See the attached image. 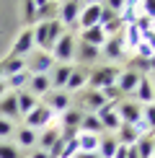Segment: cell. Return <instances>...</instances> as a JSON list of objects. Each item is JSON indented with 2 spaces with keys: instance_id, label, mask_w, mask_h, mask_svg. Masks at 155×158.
Listing matches in <instances>:
<instances>
[{
  "instance_id": "obj_1",
  "label": "cell",
  "mask_w": 155,
  "mask_h": 158,
  "mask_svg": "<svg viewBox=\"0 0 155 158\" xmlns=\"http://www.w3.org/2000/svg\"><path fill=\"white\" fill-rule=\"evenodd\" d=\"M75 44H78V39L73 31H65V34L57 39V44L52 47V60L54 62H60V65H73L75 60Z\"/></svg>"
},
{
  "instance_id": "obj_2",
  "label": "cell",
  "mask_w": 155,
  "mask_h": 158,
  "mask_svg": "<svg viewBox=\"0 0 155 158\" xmlns=\"http://www.w3.org/2000/svg\"><path fill=\"white\" fill-rule=\"evenodd\" d=\"M116 78H119V68H114V65L96 68L93 73H88V88L90 91H103L106 85H114Z\"/></svg>"
},
{
  "instance_id": "obj_3",
  "label": "cell",
  "mask_w": 155,
  "mask_h": 158,
  "mask_svg": "<svg viewBox=\"0 0 155 158\" xmlns=\"http://www.w3.org/2000/svg\"><path fill=\"white\" fill-rule=\"evenodd\" d=\"M52 68H54V60H52L49 52L34 49L29 57H26V73L29 75H49Z\"/></svg>"
},
{
  "instance_id": "obj_4",
  "label": "cell",
  "mask_w": 155,
  "mask_h": 158,
  "mask_svg": "<svg viewBox=\"0 0 155 158\" xmlns=\"http://www.w3.org/2000/svg\"><path fill=\"white\" fill-rule=\"evenodd\" d=\"M52 117H54V114H52V109L47 106V104H36V106L23 117V127H29V130H44V127L52 124Z\"/></svg>"
},
{
  "instance_id": "obj_5",
  "label": "cell",
  "mask_w": 155,
  "mask_h": 158,
  "mask_svg": "<svg viewBox=\"0 0 155 158\" xmlns=\"http://www.w3.org/2000/svg\"><path fill=\"white\" fill-rule=\"evenodd\" d=\"M80 10H83V3L80 0H62V5H60V21L62 26H67V29H73V34H75V29H78V18H80Z\"/></svg>"
},
{
  "instance_id": "obj_6",
  "label": "cell",
  "mask_w": 155,
  "mask_h": 158,
  "mask_svg": "<svg viewBox=\"0 0 155 158\" xmlns=\"http://www.w3.org/2000/svg\"><path fill=\"white\" fill-rule=\"evenodd\" d=\"M116 114H119L121 124H134V122L142 119V106L134 104V101H124V98H121V101L116 104Z\"/></svg>"
},
{
  "instance_id": "obj_7",
  "label": "cell",
  "mask_w": 155,
  "mask_h": 158,
  "mask_svg": "<svg viewBox=\"0 0 155 158\" xmlns=\"http://www.w3.org/2000/svg\"><path fill=\"white\" fill-rule=\"evenodd\" d=\"M31 52H34V29H23L21 36H18L16 44H13L10 55H13V57H23V60H26Z\"/></svg>"
},
{
  "instance_id": "obj_8",
  "label": "cell",
  "mask_w": 155,
  "mask_h": 158,
  "mask_svg": "<svg viewBox=\"0 0 155 158\" xmlns=\"http://www.w3.org/2000/svg\"><path fill=\"white\" fill-rule=\"evenodd\" d=\"M73 104V96L65 91H49L47 94V106L52 109V114H65Z\"/></svg>"
},
{
  "instance_id": "obj_9",
  "label": "cell",
  "mask_w": 155,
  "mask_h": 158,
  "mask_svg": "<svg viewBox=\"0 0 155 158\" xmlns=\"http://www.w3.org/2000/svg\"><path fill=\"white\" fill-rule=\"evenodd\" d=\"M80 119H83V111L80 109H67L62 117V137H75L78 135V127H80Z\"/></svg>"
},
{
  "instance_id": "obj_10",
  "label": "cell",
  "mask_w": 155,
  "mask_h": 158,
  "mask_svg": "<svg viewBox=\"0 0 155 158\" xmlns=\"http://www.w3.org/2000/svg\"><path fill=\"white\" fill-rule=\"evenodd\" d=\"M140 78L142 75H137L134 70H119V78H116V88L121 91V96H129V94H134V88H137V83H140Z\"/></svg>"
},
{
  "instance_id": "obj_11",
  "label": "cell",
  "mask_w": 155,
  "mask_h": 158,
  "mask_svg": "<svg viewBox=\"0 0 155 158\" xmlns=\"http://www.w3.org/2000/svg\"><path fill=\"white\" fill-rule=\"evenodd\" d=\"M78 104H80V111H85V114H96V111L106 104V98L101 96V91H90L88 88L85 94L80 96V101H78Z\"/></svg>"
},
{
  "instance_id": "obj_12",
  "label": "cell",
  "mask_w": 155,
  "mask_h": 158,
  "mask_svg": "<svg viewBox=\"0 0 155 158\" xmlns=\"http://www.w3.org/2000/svg\"><path fill=\"white\" fill-rule=\"evenodd\" d=\"M85 85H88V70L85 68H73L67 83H65V94H78V91H83Z\"/></svg>"
},
{
  "instance_id": "obj_13",
  "label": "cell",
  "mask_w": 155,
  "mask_h": 158,
  "mask_svg": "<svg viewBox=\"0 0 155 158\" xmlns=\"http://www.w3.org/2000/svg\"><path fill=\"white\" fill-rule=\"evenodd\" d=\"M101 55L106 57V60H119V57H124V39L119 34L109 36L106 42H103V47H101Z\"/></svg>"
},
{
  "instance_id": "obj_14",
  "label": "cell",
  "mask_w": 155,
  "mask_h": 158,
  "mask_svg": "<svg viewBox=\"0 0 155 158\" xmlns=\"http://www.w3.org/2000/svg\"><path fill=\"white\" fill-rule=\"evenodd\" d=\"M80 29H90V26H101V5H83L80 18H78Z\"/></svg>"
},
{
  "instance_id": "obj_15",
  "label": "cell",
  "mask_w": 155,
  "mask_h": 158,
  "mask_svg": "<svg viewBox=\"0 0 155 158\" xmlns=\"http://www.w3.org/2000/svg\"><path fill=\"white\" fill-rule=\"evenodd\" d=\"M26 91L31 96H47L52 91V83H49V75H29V83H26Z\"/></svg>"
},
{
  "instance_id": "obj_16",
  "label": "cell",
  "mask_w": 155,
  "mask_h": 158,
  "mask_svg": "<svg viewBox=\"0 0 155 158\" xmlns=\"http://www.w3.org/2000/svg\"><path fill=\"white\" fill-rule=\"evenodd\" d=\"M73 68H75V65H57V68H52V70H49V83H52V88H54V91H65V83H67Z\"/></svg>"
},
{
  "instance_id": "obj_17",
  "label": "cell",
  "mask_w": 155,
  "mask_h": 158,
  "mask_svg": "<svg viewBox=\"0 0 155 158\" xmlns=\"http://www.w3.org/2000/svg\"><path fill=\"white\" fill-rule=\"evenodd\" d=\"M62 140V130L60 127H44V132L36 137V143H39V150H49L52 145H57V143Z\"/></svg>"
},
{
  "instance_id": "obj_18",
  "label": "cell",
  "mask_w": 155,
  "mask_h": 158,
  "mask_svg": "<svg viewBox=\"0 0 155 158\" xmlns=\"http://www.w3.org/2000/svg\"><path fill=\"white\" fill-rule=\"evenodd\" d=\"M134 98H137L140 104H153L155 101V91H153V83H150V78H147V75L140 78L137 88H134Z\"/></svg>"
},
{
  "instance_id": "obj_19",
  "label": "cell",
  "mask_w": 155,
  "mask_h": 158,
  "mask_svg": "<svg viewBox=\"0 0 155 158\" xmlns=\"http://www.w3.org/2000/svg\"><path fill=\"white\" fill-rule=\"evenodd\" d=\"M98 57H101L98 47H90V44L78 39V44H75V60L78 62H93V60H98Z\"/></svg>"
},
{
  "instance_id": "obj_20",
  "label": "cell",
  "mask_w": 155,
  "mask_h": 158,
  "mask_svg": "<svg viewBox=\"0 0 155 158\" xmlns=\"http://www.w3.org/2000/svg\"><path fill=\"white\" fill-rule=\"evenodd\" d=\"M80 42L90 44V47H103V42H106V34H103L101 26H90V29H83L80 31Z\"/></svg>"
},
{
  "instance_id": "obj_21",
  "label": "cell",
  "mask_w": 155,
  "mask_h": 158,
  "mask_svg": "<svg viewBox=\"0 0 155 158\" xmlns=\"http://www.w3.org/2000/svg\"><path fill=\"white\" fill-rule=\"evenodd\" d=\"M0 117H5V119H18V104H16V94H5L0 98Z\"/></svg>"
},
{
  "instance_id": "obj_22",
  "label": "cell",
  "mask_w": 155,
  "mask_h": 158,
  "mask_svg": "<svg viewBox=\"0 0 155 158\" xmlns=\"http://www.w3.org/2000/svg\"><path fill=\"white\" fill-rule=\"evenodd\" d=\"M16 104H18V114L26 117V114H29V111L34 109L39 101H36V96H31L29 91L23 88V91H16Z\"/></svg>"
},
{
  "instance_id": "obj_23",
  "label": "cell",
  "mask_w": 155,
  "mask_h": 158,
  "mask_svg": "<svg viewBox=\"0 0 155 158\" xmlns=\"http://www.w3.org/2000/svg\"><path fill=\"white\" fill-rule=\"evenodd\" d=\"M80 132H88V135H98L101 137V132H103V124H101V119L96 114H83V119H80Z\"/></svg>"
},
{
  "instance_id": "obj_24",
  "label": "cell",
  "mask_w": 155,
  "mask_h": 158,
  "mask_svg": "<svg viewBox=\"0 0 155 158\" xmlns=\"http://www.w3.org/2000/svg\"><path fill=\"white\" fill-rule=\"evenodd\" d=\"M75 137H78V150H80V153H96V150H98V140H101L98 135L78 132Z\"/></svg>"
},
{
  "instance_id": "obj_25",
  "label": "cell",
  "mask_w": 155,
  "mask_h": 158,
  "mask_svg": "<svg viewBox=\"0 0 155 158\" xmlns=\"http://www.w3.org/2000/svg\"><path fill=\"white\" fill-rule=\"evenodd\" d=\"M0 68H3V75L8 78V75H16V73H21V70H26V60H23V57L8 55L3 62H0Z\"/></svg>"
},
{
  "instance_id": "obj_26",
  "label": "cell",
  "mask_w": 155,
  "mask_h": 158,
  "mask_svg": "<svg viewBox=\"0 0 155 158\" xmlns=\"http://www.w3.org/2000/svg\"><path fill=\"white\" fill-rule=\"evenodd\" d=\"M134 148H137V156H140V158H153V153H155V137H153V132L137 137Z\"/></svg>"
},
{
  "instance_id": "obj_27",
  "label": "cell",
  "mask_w": 155,
  "mask_h": 158,
  "mask_svg": "<svg viewBox=\"0 0 155 158\" xmlns=\"http://www.w3.org/2000/svg\"><path fill=\"white\" fill-rule=\"evenodd\" d=\"M16 145L18 148H31V145H36V130H29V127H21V130H16Z\"/></svg>"
},
{
  "instance_id": "obj_28",
  "label": "cell",
  "mask_w": 155,
  "mask_h": 158,
  "mask_svg": "<svg viewBox=\"0 0 155 158\" xmlns=\"http://www.w3.org/2000/svg\"><path fill=\"white\" fill-rule=\"evenodd\" d=\"M114 137H116L119 145H134V143H137V132H134L132 124H121V127L114 132Z\"/></svg>"
},
{
  "instance_id": "obj_29",
  "label": "cell",
  "mask_w": 155,
  "mask_h": 158,
  "mask_svg": "<svg viewBox=\"0 0 155 158\" xmlns=\"http://www.w3.org/2000/svg\"><path fill=\"white\" fill-rule=\"evenodd\" d=\"M116 145H119L116 137L114 135H106V137H101V140H98V150H96V153H98V158H114Z\"/></svg>"
},
{
  "instance_id": "obj_30",
  "label": "cell",
  "mask_w": 155,
  "mask_h": 158,
  "mask_svg": "<svg viewBox=\"0 0 155 158\" xmlns=\"http://www.w3.org/2000/svg\"><path fill=\"white\" fill-rule=\"evenodd\" d=\"M26 83H29V73H26V70H21V73L5 78V88H8V91H23Z\"/></svg>"
},
{
  "instance_id": "obj_31",
  "label": "cell",
  "mask_w": 155,
  "mask_h": 158,
  "mask_svg": "<svg viewBox=\"0 0 155 158\" xmlns=\"http://www.w3.org/2000/svg\"><path fill=\"white\" fill-rule=\"evenodd\" d=\"M140 42H142V34L137 31V26H134V23H129V26H127V36H124V47L134 49Z\"/></svg>"
},
{
  "instance_id": "obj_32",
  "label": "cell",
  "mask_w": 155,
  "mask_h": 158,
  "mask_svg": "<svg viewBox=\"0 0 155 158\" xmlns=\"http://www.w3.org/2000/svg\"><path fill=\"white\" fill-rule=\"evenodd\" d=\"M75 153H78V137H67V140L62 143L60 158H75Z\"/></svg>"
},
{
  "instance_id": "obj_33",
  "label": "cell",
  "mask_w": 155,
  "mask_h": 158,
  "mask_svg": "<svg viewBox=\"0 0 155 158\" xmlns=\"http://www.w3.org/2000/svg\"><path fill=\"white\" fill-rule=\"evenodd\" d=\"M0 158H21V150H18V145L0 140Z\"/></svg>"
},
{
  "instance_id": "obj_34",
  "label": "cell",
  "mask_w": 155,
  "mask_h": 158,
  "mask_svg": "<svg viewBox=\"0 0 155 158\" xmlns=\"http://www.w3.org/2000/svg\"><path fill=\"white\" fill-rule=\"evenodd\" d=\"M142 119H145V122H147V127H150L153 132H155V101L142 106Z\"/></svg>"
},
{
  "instance_id": "obj_35",
  "label": "cell",
  "mask_w": 155,
  "mask_h": 158,
  "mask_svg": "<svg viewBox=\"0 0 155 158\" xmlns=\"http://www.w3.org/2000/svg\"><path fill=\"white\" fill-rule=\"evenodd\" d=\"M23 21L26 23H36V5H34V0H23Z\"/></svg>"
},
{
  "instance_id": "obj_36",
  "label": "cell",
  "mask_w": 155,
  "mask_h": 158,
  "mask_svg": "<svg viewBox=\"0 0 155 158\" xmlns=\"http://www.w3.org/2000/svg\"><path fill=\"white\" fill-rule=\"evenodd\" d=\"M13 132H16V124L10 119H5V117H0V140H3V137H10Z\"/></svg>"
},
{
  "instance_id": "obj_37",
  "label": "cell",
  "mask_w": 155,
  "mask_h": 158,
  "mask_svg": "<svg viewBox=\"0 0 155 158\" xmlns=\"http://www.w3.org/2000/svg\"><path fill=\"white\" fill-rule=\"evenodd\" d=\"M124 3H127V0H103V8H109V10H111V13H116V16H119V13L121 10H124Z\"/></svg>"
},
{
  "instance_id": "obj_38",
  "label": "cell",
  "mask_w": 155,
  "mask_h": 158,
  "mask_svg": "<svg viewBox=\"0 0 155 158\" xmlns=\"http://www.w3.org/2000/svg\"><path fill=\"white\" fill-rule=\"evenodd\" d=\"M134 57H140V60H150V57H153V49L147 47L145 42H140L137 47H134Z\"/></svg>"
},
{
  "instance_id": "obj_39",
  "label": "cell",
  "mask_w": 155,
  "mask_h": 158,
  "mask_svg": "<svg viewBox=\"0 0 155 158\" xmlns=\"http://www.w3.org/2000/svg\"><path fill=\"white\" fill-rule=\"evenodd\" d=\"M140 8H142V13H145L147 18H153V21H155V0H142Z\"/></svg>"
},
{
  "instance_id": "obj_40",
  "label": "cell",
  "mask_w": 155,
  "mask_h": 158,
  "mask_svg": "<svg viewBox=\"0 0 155 158\" xmlns=\"http://www.w3.org/2000/svg\"><path fill=\"white\" fill-rule=\"evenodd\" d=\"M142 42H145L147 47L153 49V55H155V29H153V31H147V34H142Z\"/></svg>"
},
{
  "instance_id": "obj_41",
  "label": "cell",
  "mask_w": 155,
  "mask_h": 158,
  "mask_svg": "<svg viewBox=\"0 0 155 158\" xmlns=\"http://www.w3.org/2000/svg\"><path fill=\"white\" fill-rule=\"evenodd\" d=\"M114 158H127V145H116V150H114Z\"/></svg>"
},
{
  "instance_id": "obj_42",
  "label": "cell",
  "mask_w": 155,
  "mask_h": 158,
  "mask_svg": "<svg viewBox=\"0 0 155 158\" xmlns=\"http://www.w3.org/2000/svg\"><path fill=\"white\" fill-rule=\"evenodd\" d=\"M31 158H49V153H47V150H34Z\"/></svg>"
},
{
  "instance_id": "obj_43",
  "label": "cell",
  "mask_w": 155,
  "mask_h": 158,
  "mask_svg": "<svg viewBox=\"0 0 155 158\" xmlns=\"http://www.w3.org/2000/svg\"><path fill=\"white\" fill-rule=\"evenodd\" d=\"M75 158H98V153H80V150H78Z\"/></svg>"
},
{
  "instance_id": "obj_44",
  "label": "cell",
  "mask_w": 155,
  "mask_h": 158,
  "mask_svg": "<svg viewBox=\"0 0 155 158\" xmlns=\"http://www.w3.org/2000/svg\"><path fill=\"white\" fill-rule=\"evenodd\" d=\"M5 94H8V88H5V78H3V81H0V98H3Z\"/></svg>"
},
{
  "instance_id": "obj_45",
  "label": "cell",
  "mask_w": 155,
  "mask_h": 158,
  "mask_svg": "<svg viewBox=\"0 0 155 158\" xmlns=\"http://www.w3.org/2000/svg\"><path fill=\"white\" fill-rule=\"evenodd\" d=\"M80 3H83V5H101L103 0H80Z\"/></svg>"
},
{
  "instance_id": "obj_46",
  "label": "cell",
  "mask_w": 155,
  "mask_h": 158,
  "mask_svg": "<svg viewBox=\"0 0 155 158\" xmlns=\"http://www.w3.org/2000/svg\"><path fill=\"white\" fill-rule=\"evenodd\" d=\"M34 5H36V10H39V8H44V5H49V0H34Z\"/></svg>"
},
{
  "instance_id": "obj_47",
  "label": "cell",
  "mask_w": 155,
  "mask_h": 158,
  "mask_svg": "<svg viewBox=\"0 0 155 158\" xmlns=\"http://www.w3.org/2000/svg\"><path fill=\"white\" fill-rule=\"evenodd\" d=\"M147 65H150V70H155V55L150 57V60H147Z\"/></svg>"
},
{
  "instance_id": "obj_48",
  "label": "cell",
  "mask_w": 155,
  "mask_h": 158,
  "mask_svg": "<svg viewBox=\"0 0 155 158\" xmlns=\"http://www.w3.org/2000/svg\"><path fill=\"white\" fill-rule=\"evenodd\" d=\"M49 3H57V5H60V3H62V0H49Z\"/></svg>"
},
{
  "instance_id": "obj_49",
  "label": "cell",
  "mask_w": 155,
  "mask_h": 158,
  "mask_svg": "<svg viewBox=\"0 0 155 158\" xmlns=\"http://www.w3.org/2000/svg\"><path fill=\"white\" fill-rule=\"evenodd\" d=\"M3 78H5V75H3V68H0V81H3Z\"/></svg>"
},
{
  "instance_id": "obj_50",
  "label": "cell",
  "mask_w": 155,
  "mask_h": 158,
  "mask_svg": "<svg viewBox=\"0 0 155 158\" xmlns=\"http://www.w3.org/2000/svg\"><path fill=\"white\" fill-rule=\"evenodd\" d=\"M150 83H153V91H155V81H150Z\"/></svg>"
},
{
  "instance_id": "obj_51",
  "label": "cell",
  "mask_w": 155,
  "mask_h": 158,
  "mask_svg": "<svg viewBox=\"0 0 155 158\" xmlns=\"http://www.w3.org/2000/svg\"><path fill=\"white\" fill-rule=\"evenodd\" d=\"M153 158H155V153H153Z\"/></svg>"
}]
</instances>
